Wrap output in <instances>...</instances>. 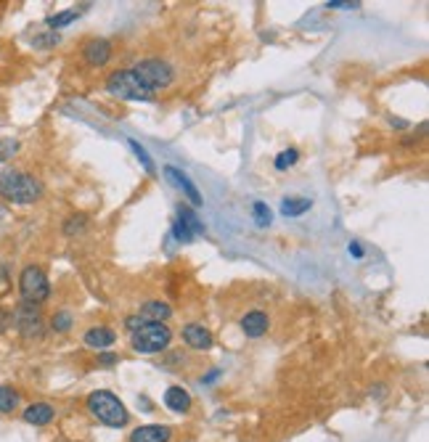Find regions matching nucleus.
<instances>
[{"mask_svg":"<svg viewBox=\"0 0 429 442\" xmlns=\"http://www.w3.org/2000/svg\"><path fill=\"white\" fill-rule=\"evenodd\" d=\"M88 411H91L93 419H98V421L106 423V426H114V429L125 426L128 419H130L125 403H122L117 395L106 392V389H98L93 395H88Z\"/></svg>","mask_w":429,"mask_h":442,"instance_id":"obj_3","label":"nucleus"},{"mask_svg":"<svg viewBox=\"0 0 429 442\" xmlns=\"http://www.w3.org/2000/svg\"><path fill=\"white\" fill-rule=\"evenodd\" d=\"M77 14H80L77 9L64 11V14H53V16H48V19H46V24L51 27V32H56V29L66 27V24H72V21L77 19Z\"/></svg>","mask_w":429,"mask_h":442,"instance_id":"obj_19","label":"nucleus"},{"mask_svg":"<svg viewBox=\"0 0 429 442\" xmlns=\"http://www.w3.org/2000/svg\"><path fill=\"white\" fill-rule=\"evenodd\" d=\"M0 196L14 204H35L43 196V186L27 172L6 169V172H0Z\"/></svg>","mask_w":429,"mask_h":442,"instance_id":"obj_1","label":"nucleus"},{"mask_svg":"<svg viewBox=\"0 0 429 442\" xmlns=\"http://www.w3.org/2000/svg\"><path fill=\"white\" fill-rule=\"evenodd\" d=\"M16 323H19L21 334H27V337H40L43 334V320H40L38 305L21 302L19 312H16Z\"/></svg>","mask_w":429,"mask_h":442,"instance_id":"obj_8","label":"nucleus"},{"mask_svg":"<svg viewBox=\"0 0 429 442\" xmlns=\"http://www.w3.org/2000/svg\"><path fill=\"white\" fill-rule=\"evenodd\" d=\"M390 125H392V127H400V130H403V127H408V122H405V120H395V117H390Z\"/></svg>","mask_w":429,"mask_h":442,"instance_id":"obj_32","label":"nucleus"},{"mask_svg":"<svg viewBox=\"0 0 429 442\" xmlns=\"http://www.w3.org/2000/svg\"><path fill=\"white\" fill-rule=\"evenodd\" d=\"M133 72H135V77L149 88L151 93L165 90V88H170L172 80H175L172 66H170L167 61H162V58H143V61H138V64L133 66Z\"/></svg>","mask_w":429,"mask_h":442,"instance_id":"obj_5","label":"nucleus"},{"mask_svg":"<svg viewBox=\"0 0 429 442\" xmlns=\"http://www.w3.org/2000/svg\"><path fill=\"white\" fill-rule=\"evenodd\" d=\"M170 315H172V310H170L167 302L151 300V302H146V305L140 307V318H143V320L149 318V320H162V323H165Z\"/></svg>","mask_w":429,"mask_h":442,"instance_id":"obj_16","label":"nucleus"},{"mask_svg":"<svg viewBox=\"0 0 429 442\" xmlns=\"http://www.w3.org/2000/svg\"><path fill=\"white\" fill-rule=\"evenodd\" d=\"M98 363H101V366H117L120 358H117L114 352H98Z\"/></svg>","mask_w":429,"mask_h":442,"instance_id":"obj_29","label":"nucleus"},{"mask_svg":"<svg viewBox=\"0 0 429 442\" xmlns=\"http://www.w3.org/2000/svg\"><path fill=\"white\" fill-rule=\"evenodd\" d=\"M85 226H88V217H85V215H75V217H69V223H66L64 231L69 236H75L77 231H83Z\"/></svg>","mask_w":429,"mask_h":442,"instance_id":"obj_25","label":"nucleus"},{"mask_svg":"<svg viewBox=\"0 0 429 442\" xmlns=\"http://www.w3.org/2000/svg\"><path fill=\"white\" fill-rule=\"evenodd\" d=\"M114 342H117V334L112 329H106V326H95V329H91L85 334V347L98 349V352H106Z\"/></svg>","mask_w":429,"mask_h":442,"instance_id":"obj_14","label":"nucleus"},{"mask_svg":"<svg viewBox=\"0 0 429 442\" xmlns=\"http://www.w3.org/2000/svg\"><path fill=\"white\" fill-rule=\"evenodd\" d=\"M56 43H58V32H46V35H40V38H35V46H38V48L56 46Z\"/></svg>","mask_w":429,"mask_h":442,"instance_id":"obj_27","label":"nucleus"},{"mask_svg":"<svg viewBox=\"0 0 429 442\" xmlns=\"http://www.w3.org/2000/svg\"><path fill=\"white\" fill-rule=\"evenodd\" d=\"M165 175L170 178V183H172V186H177V189H180L188 199H191V204H194V207H202V201H205V199H202L199 189H196L194 183H191V178H188L183 169H177V167H172V164H167V167H165Z\"/></svg>","mask_w":429,"mask_h":442,"instance_id":"obj_9","label":"nucleus"},{"mask_svg":"<svg viewBox=\"0 0 429 442\" xmlns=\"http://www.w3.org/2000/svg\"><path fill=\"white\" fill-rule=\"evenodd\" d=\"M106 90L112 95H117V98H122V101H143V104L154 101V93L140 83L133 69H117V72H112L109 80H106Z\"/></svg>","mask_w":429,"mask_h":442,"instance_id":"obj_4","label":"nucleus"},{"mask_svg":"<svg viewBox=\"0 0 429 442\" xmlns=\"http://www.w3.org/2000/svg\"><path fill=\"white\" fill-rule=\"evenodd\" d=\"M125 323H128V329H130V334L135 329H138V326H143V318H140V315H130V318L125 320Z\"/></svg>","mask_w":429,"mask_h":442,"instance_id":"obj_30","label":"nucleus"},{"mask_svg":"<svg viewBox=\"0 0 429 442\" xmlns=\"http://www.w3.org/2000/svg\"><path fill=\"white\" fill-rule=\"evenodd\" d=\"M268 326H271V318L262 310H249L242 318V331L249 339H260L262 334H268Z\"/></svg>","mask_w":429,"mask_h":442,"instance_id":"obj_12","label":"nucleus"},{"mask_svg":"<svg viewBox=\"0 0 429 442\" xmlns=\"http://www.w3.org/2000/svg\"><path fill=\"white\" fill-rule=\"evenodd\" d=\"M172 342V329L162 320H143V326L130 334V344L140 355H157L165 352Z\"/></svg>","mask_w":429,"mask_h":442,"instance_id":"obj_2","label":"nucleus"},{"mask_svg":"<svg viewBox=\"0 0 429 442\" xmlns=\"http://www.w3.org/2000/svg\"><path fill=\"white\" fill-rule=\"evenodd\" d=\"M326 9H342V11H347V9H361V3H345V0H329Z\"/></svg>","mask_w":429,"mask_h":442,"instance_id":"obj_28","label":"nucleus"},{"mask_svg":"<svg viewBox=\"0 0 429 442\" xmlns=\"http://www.w3.org/2000/svg\"><path fill=\"white\" fill-rule=\"evenodd\" d=\"M19 149V143L16 141H0V162H6L9 157H14V151Z\"/></svg>","mask_w":429,"mask_h":442,"instance_id":"obj_26","label":"nucleus"},{"mask_svg":"<svg viewBox=\"0 0 429 442\" xmlns=\"http://www.w3.org/2000/svg\"><path fill=\"white\" fill-rule=\"evenodd\" d=\"M183 342L191 349H212L214 337L210 334V329H205L202 323H188L183 326Z\"/></svg>","mask_w":429,"mask_h":442,"instance_id":"obj_10","label":"nucleus"},{"mask_svg":"<svg viewBox=\"0 0 429 442\" xmlns=\"http://www.w3.org/2000/svg\"><path fill=\"white\" fill-rule=\"evenodd\" d=\"M252 215H254V220H257V226L260 228H265V226H271V209H268V204L265 201H254L252 204Z\"/></svg>","mask_w":429,"mask_h":442,"instance_id":"obj_24","label":"nucleus"},{"mask_svg":"<svg viewBox=\"0 0 429 442\" xmlns=\"http://www.w3.org/2000/svg\"><path fill=\"white\" fill-rule=\"evenodd\" d=\"M170 437H172L170 426H165V423H146V426L133 429L130 442H167Z\"/></svg>","mask_w":429,"mask_h":442,"instance_id":"obj_11","label":"nucleus"},{"mask_svg":"<svg viewBox=\"0 0 429 442\" xmlns=\"http://www.w3.org/2000/svg\"><path fill=\"white\" fill-rule=\"evenodd\" d=\"M72 323H75V318H72V312L66 310H58L53 318H51V329L58 331V334H64V331L72 329Z\"/></svg>","mask_w":429,"mask_h":442,"instance_id":"obj_21","label":"nucleus"},{"mask_svg":"<svg viewBox=\"0 0 429 442\" xmlns=\"http://www.w3.org/2000/svg\"><path fill=\"white\" fill-rule=\"evenodd\" d=\"M310 207H313L310 199H284V201H281V212L286 217H297V215H302V212H308Z\"/></svg>","mask_w":429,"mask_h":442,"instance_id":"obj_17","label":"nucleus"},{"mask_svg":"<svg viewBox=\"0 0 429 442\" xmlns=\"http://www.w3.org/2000/svg\"><path fill=\"white\" fill-rule=\"evenodd\" d=\"M83 58L88 66H93V69H98V66H103L109 58H112V43L103 38H93L88 40L83 46Z\"/></svg>","mask_w":429,"mask_h":442,"instance_id":"obj_7","label":"nucleus"},{"mask_svg":"<svg viewBox=\"0 0 429 442\" xmlns=\"http://www.w3.org/2000/svg\"><path fill=\"white\" fill-rule=\"evenodd\" d=\"M128 146H130L133 149V154H135V157H138V162L140 164H143V169H146V172H154V162H151V157H149V151L143 149V146H140L138 141H128Z\"/></svg>","mask_w":429,"mask_h":442,"instance_id":"obj_22","label":"nucleus"},{"mask_svg":"<svg viewBox=\"0 0 429 442\" xmlns=\"http://www.w3.org/2000/svg\"><path fill=\"white\" fill-rule=\"evenodd\" d=\"M53 416H56V411H53L51 403H32L21 411V419L32 423V426H46V423L53 421Z\"/></svg>","mask_w":429,"mask_h":442,"instance_id":"obj_13","label":"nucleus"},{"mask_svg":"<svg viewBox=\"0 0 429 442\" xmlns=\"http://www.w3.org/2000/svg\"><path fill=\"white\" fill-rule=\"evenodd\" d=\"M350 254H355V257H363V246L353 241V244H350Z\"/></svg>","mask_w":429,"mask_h":442,"instance_id":"obj_31","label":"nucleus"},{"mask_svg":"<svg viewBox=\"0 0 429 442\" xmlns=\"http://www.w3.org/2000/svg\"><path fill=\"white\" fill-rule=\"evenodd\" d=\"M299 159V151L297 149H286V151H281L279 157H276V169H289L294 167Z\"/></svg>","mask_w":429,"mask_h":442,"instance_id":"obj_23","label":"nucleus"},{"mask_svg":"<svg viewBox=\"0 0 429 442\" xmlns=\"http://www.w3.org/2000/svg\"><path fill=\"white\" fill-rule=\"evenodd\" d=\"M165 405H167L170 411H175V414H186L188 408H191V395H188L183 386H170L167 392H165Z\"/></svg>","mask_w":429,"mask_h":442,"instance_id":"obj_15","label":"nucleus"},{"mask_svg":"<svg viewBox=\"0 0 429 442\" xmlns=\"http://www.w3.org/2000/svg\"><path fill=\"white\" fill-rule=\"evenodd\" d=\"M177 220H180V223H183V226L191 231V233H202V231H205V228H202V223H199V217H196L188 207L177 209Z\"/></svg>","mask_w":429,"mask_h":442,"instance_id":"obj_20","label":"nucleus"},{"mask_svg":"<svg viewBox=\"0 0 429 442\" xmlns=\"http://www.w3.org/2000/svg\"><path fill=\"white\" fill-rule=\"evenodd\" d=\"M19 408V392L14 386L0 384V414H11Z\"/></svg>","mask_w":429,"mask_h":442,"instance_id":"obj_18","label":"nucleus"},{"mask_svg":"<svg viewBox=\"0 0 429 442\" xmlns=\"http://www.w3.org/2000/svg\"><path fill=\"white\" fill-rule=\"evenodd\" d=\"M19 292H21V300L29 302V305H40V302L48 300L51 283H48V275L43 273V268H38V265H27V268L21 270Z\"/></svg>","mask_w":429,"mask_h":442,"instance_id":"obj_6","label":"nucleus"}]
</instances>
